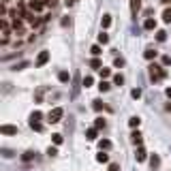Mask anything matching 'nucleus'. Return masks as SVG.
Returning <instances> with one entry per match:
<instances>
[{"label":"nucleus","instance_id":"nucleus-11","mask_svg":"<svg viewBox=\"0 0 171 171\" xmlns=\"http://www.w3.org/2000/svg\"><path fill=\"white\" fill-rule=\"evenodd\" d=\"M58 79H60L62 84H69V82H71V75H69V71H60V73H58Z\"/></svg>","mask_w":171,"mask_h":171},{"label":"nucleus","instance_id":"nucleus-29","mask_svg":"<svg viewBox=\"0 0 171 171\" xmlns=\"http://www.w3.org/2000/svg\"><path fill=\"white\" fill-rule=\"evenodd\" d=\"M51 137H54V143H56V145L62 143V135H60V133H56V135H51Z\"/></svg>","mask_w":171,"mask_h":171},{"label":"nucleus","instance_id":"nucleus-7","mask_svg":"<svg viewBox=\"0 0 171 171\" xmlns=\"http://www.w3.org/2000/svg\"><path fill=\"white\" fill-rule=\"evenodd\" d=\"M130 141H133V143H135V145H137V148H139V145H141V143H143V137H141V135H139V130H135V133H133V135H130Z\"/></svg>","mask_w":171,"mask_h":171},{"label":"nucleus","instance_id":"nucleus-27","mask_svg":"<svg viewBox=\"0 0 171 171\" xmlns=\"http://www.w3.org/2000/svg\"><path fill=\"white\" fill-rule=\"evenodd\" d=\"M92 107H94L96 111H103V109H105V103H101V101H94V105H92Z\"/></svg>","mask_w":171,"mask_h":171},{"label":"nucleus","instance_id":"nucleus-3","mask_svg":"<svg viewBox=\"0 0 171 171\" xmlns=\"http://www.w3.org/2000/svg\"><path fill=\"white\" fill-rule=\"evenodd\" d=\"M47 62H49V51H41V54L37 56V62H34V64H37V66H45Z\"/></svg>","mask_w":171,"mask_h":171},{"label":"nucleus","instance_id":"nucleus-19","mask_svg":"<svg viewBox=\"0 0 171 171\" xmlns=\"http://www.w3.org/2000/svg\"><path fill=\"white\" fill-rule=\"evenodd\" d=\"M30 128H32V130H37V133H41V130H43V124H41V122H34V120H30Z\"/></svg>","mask_w":171,"mask_h":171},{"label":"nucleus","instance_id":"nucleus-30","mask_svg":"<svg viewBox=\"0 0 171 171\" xmlns=\"http://www.w3.org/2000/svg\"><path fill=\"white\" fill-rule=\"evenodd\" d=\"M163 66H171V56H163Z\"/></svg>","mask_w":171,"mask_h":171},{"label":"nucleus","instance_id":"nucleus-12","mask_svg":"<svg viewBox=\"0 0 171 171\" xmlns=\"http://www.w3.org/2000/svg\"><path fill=\"white\" fill-rule=\"evenodd\" d=\"M150 165H152V169H158V165H161V156H158V154H152V156H150Z\"/></svg>","mask_w":171,"mask_h":171},{"label":"nucleus","instance_id":"nucleus-40","mask_svg":"<svg viewBox=\"0 0 171 171\" xmlns=\"http://www.w3.org/2000/svg\"><path fill=\"white\" fill-rule=\"evenodd\" d=\"M161 2H163V4H171V0H161Z\"/></svg>","mask_w":171,"mask_h":171},{"label":"nucleus","instance_id":"nucleus-17","mask_svg":"<svg viewBox=\"0 0 171 171\" xmlns=\"http://www.w3.org/2000/svg\"><path fill=\"white\" fill-rule=\"evenodd\" d=\"M98 43H101V45H107V43H109V34H107V32H101V34H98Z\"/></svg>","mask_w":171,"mask_h":171},{"label":"nucleus","instance_id":"nucleus-31","mask_svg":"<svg viewBox=\"0 0 171 171\" xmlns=\"http://www.w3.org/2000/svg\"><path fill=\"white\" fill-rule=\"evenodd\" d=\"M90 66H92V69H101V60H96V58L90 60Z\"/></svg>","mask_w":171,"mask_h":171},{"label":"nucleus","instance_id":"nucleus-32","mask_svg":"<svg viewBox=\"0 0 171 171\" xmlns=\"http://www.w3.org/2000/svg\"><path fill=\"white\" fill-rule=\"evenodd\" d=\"M92 84H94V79H92V77L88 75V77H86V79H84V86H86V88H90V86H92Z\"/></svg>","mask_w":171,"mask_h":171},{"label":"nucleus","instance_id":"nucleus-4","mask_svg":"<svg viewBox=\"0 0 171 171\" xmlns=\"http://www.w3.org/2000/svg\"><path fill=\"white\" fill-rule=\"evenodd\" d=\"M135 158H137V163H143V161L148 158V152L143 150V145H139V148H137V152H135Z\"/></svg>","mask_w":171,"mask_h":171},{"label":"nucleus","instance_id":"nucleus-23","mask_svg":"<svg viewBox=\"0 0 171 171\" xmlns=\"http://www.w3.org/2000/svg\"><path fill=\"white\" fill-rule=\"evenodd\" d=\"M96 161H98V163H107V161H109V156L101 150V154H96Z\"/></svg>","mask_w":171,"mask_h":171},{"label":"nucleus","instance_id":"nucleus-20","mask_svg":"<svg viewBox=\"0 0 171 171\" xmlns=\"http://www.w3.org/2000/svg\"><path fill=\"white\" fill-rule=\"evenodd\" d=\"M156 41H158V43L167 41V32H165V30H158V32H156Z\"/></svg>","mask_w":171,"mask_h":171},{"label":"nucleus","instance_id":"nucleus-18","mask_svg":"<svg viewBox=\"0 0 171 171\" xmlns=\"http://www.w3.org/2000/svg\"><path fill=\"white\" fill-rule=\"evenodd\" d=\"M109 88H111V84H109V82H105V79H101V84H98V90H101V92H107Z\"/></svg>","mask_w":171,"mask_h":171},{"label":"nucleus","instance_id":"nucleus-38","mask_svg":"<svg viewBox=\"0 0 171 171\" xmlns=\"http://www.w3.org/2000/svg\"><path fill=\"white\" fill-rule=\"evenodd\" d=\"M64 2H66V6H71V4H75L77 0H64Z\"/></svg>","mask_w":171,"mask_h":171},{"label":"nucleus","instance_id":"nucleus-22","mask_svg":"<svg viewBox=\"0 0 171 171\" xmlns=\"http://www.w3.org/2000/svg\"><path fill=\"white\" fill-rule=\"evenodd\" d=\"M32 158H34V152L32 150H28V152L22 154V161H32Z\"/></svg>","mask_w":171,"mask_h":171},{"label":"nucleus","instance_id":"nucleus-33","mask_svg":"<svg viewBox=\"0 0 171 171\" xmlns=\"http://www.w3.org/2000/svg\"><path fill=\"white\" fill-rule=\"evenodd\" d=\"M130 96H133V98H139V96H141V90H139V88H135V90L130 92Z\"/></svg>","mask_w":171,"mask_h":171},{"label":"nucleus","instance_id":"nucleus-10","mask_svg":"<svg viewBox=\"0 0 171 171\" xmlns=\"http://www.w3.org/2000/svg\"><path fill=\"white\" fill-rule=\"evenodd\" d=\"M143 28H145V30H154V28H156V19L148 17V19L143 22Z\"/></svg>","mask_w":171,"mask_h":171},{"label":"nucleus","instance_id":"nucleus-26","mask_svg":"<svg viewBox=\"0 0 171 171\" xmlns=\"http://www.w3.org/2000/svg\"><path fill=\"white\" fill-rule=\"evenodd\" d=\"M163 22H171V9H165V13H163Z\"/></svg>","mask_w":171,"mask_h":171},{"label":"nucleus","instance_id":"nucleus-35","mask_svg":"<svg viewBox=\"0 0 171 171\" xmlns=\"http://www.w3.org/2000/svg\"><path fill=\"white\" fill-rule=\"evenodd\" d=\"M109 171H120V165H118V163H111V165H109Z\"/></svg>","mask_w":171,"mask_h":171},{"label":"nucleus","instance_id":"nucleus-28","mask_svg":"<svg viewBox=\"0 0 171 171\" xmlns=\"http://www.w3.org/2000/svg\"><path fill=\"white\" fill-rule=\"evenodd\" d=\"M113 84H116V86H122V84H124V77H122V75L118 73V75L113 77Z\"/></svg>","mask_w":171,"mask_h":171},{"label":"nucleus","instance_id":"nucleus-24","mask_svg":"<svg viewBox=\"0 0 171 171\" xmlns=\"http://www.w3.org/2000/svg\"><path fill=\"white\" fill-rule=\"evenodd\" d=\"M90 54H92V56H101L103 51H101V47H98V45H92V47H90Z\"/></svg>","mask_w":171,"mask_h":171},{"label":"nucleus","instance_id":"nucleus-8","mask_svg":"<svg viewBox=\"0 0 171 171\" xmlns=\"http://www.w3.org/2000/svg\"><path fill=\"white\" fill-rule=\"evenodd\" d=\"M139 9H141V0H130V13H133L135 17H137Z\"/></svg>","mask_w":171,"mask_h":171},{"label":"nucleus","instance_id":"nucleus-25","mask_svg":"<svg viewBox=\"0 0 171 171\" xmlns=\"http://www.w3.org/2000/svg\"><path fill=\"white\" fill-rule=\"evenodd\" d=\"M94 128H105V120L103 118H96L94 120Z\"/></svg>","mask_w":171,"mask_h":171},{"label":"nucleus","instance_id":"nucleus-34","mask_svg":"<svg viewBox=\"0 0 171 171\" xmlns=\"http://www.w3.org/2000/svg\"><path fill=\"white\" fill-rule=\"evenodd\" d=\"M24 66H28V62H19V64H15L13 71H19V69H24Z\"/></svg>","mask_w":171,"mask_h":171},{"label":"nucleus","instance_id":"nucleus-9","mask_svg":"<svg viewBox=\"0 0 171 171\" xmlns=\"http://www.w3.org/2000/svg\"><path fill=\"white\" fill-rule=\"evenodd\" d=\"M43 6H45V2L41 0H30V11H43Z\"/></svg>","mask_w":171,"mask_h":171},{"label":"nucleus","instance_id":"nucleus-21","mask_svg":"<svg viewBox=\"0 0 171 171\" xmlns=\"http://www.w3.org/2000/svg\"><path fill=\"white\" fill-rule=\"evenodd\" d=\"M98 71H101V79H107V77L111 75V69H105V66H103V69H98Z\"/></svg>","mask_w":171,"mask_h":171},{"label":"nucleus","instance_id":"nucleus-6","mask_svg":"<svg viewBox=\"0 0 171 171\" xmlns=\"http://www.w3.org/2000/svg\"><path fill=\"white\" fill-rule=\"evenodd\" d=\"M109 26H111V15H109V13H105V15L101 17V28H103V30H107Z\"/></svg>","mask_w":171,"mask_h":171},{"label":"nucleus","instance_id":"nucleus-15","mask_svg":"<svg viewBox=\"0 0 171 171\" xmlns=\"http://www.w3.org/2000/svg\"><path fill=\"white\" fill-rule=\"evenodd\" d=\"M143 58H145V60H154V58H156V51H154V49H145V51H143Z\"/></svg>","mask_w":171,"mask_h":171},{"label":"nucleus","instance_id":"nucleus-36","mask_svg":"<svg viewBox=\"0 0 171 171\" xmlns=\"http://www.w3.org/2000/svg\"><path fill=\"white\" fill-rule=\"evenodd\" d=\"M113 64H116V66H124V58H116Z\"/></svg>","mask_w":171,"mask_h":171},{"label":"nucleus","instance_id":"nucleus-16","mask_svg":"<svg viewBox=\"0 0 171 171\" xmlns=\"http://www.w3.org/2000/svg\"><path fill=\"white\" fill-rule=\"evenodd\" d=\"M98 148H101V150H109V148H111V141H109V139H101V141H98Z\"/></svg>","mask_w":171,"mask_h":171},{"label":"nucleus","instance_id":"nucleus-5","mask_svg":"<svg viewBox=\"0 0 171 171\" xmlns=\"http://www.w3.org/2000/svg\"><path fill=\"white\" fill-rule=\"evenodd\" d=\"M0 133H2V135H17V126H11V124H2V126H0Z\"/></svg>","mask_w":171,"mask_h":171},{"label":"nucleus","instance_id":"nucleus-2","mask_svg":"<svg viewBox=\"0 0 171 171\" xmlns=\"http://www.w3.org/2000/svg\"><path fill=\"white\" fill-rule=\"evenodd\" d=\"M62 107H54L49 113H47V122H51V124H56V122H60V118H62Z\"/></svg>","mask_w":171,"mask_h":171},{"label":"nucleus","instance_id":"nucleus-39","mask_svg":"<svg viewBox=\"0 0 171 171\" xmlns=\"http://www.w3.org/2000/svg\"><path fill=\"white\" fill-rule=\"evenodd\" d=\"M165 94H167V96L171 98V88H167V90H165Z\"/></svg>","mask_w":171,"mask_h":171},{"label":"nucleus","instance_id":"nucleus-13","mask_svg":"<svg viewBox=\"0 0 171 171\" xmlns=\"http://www.w3.org/2000/svg\"><path fill=\"white\" fill-rule=\"evenodd\" d=\"M96 130H98V128H88V130H86V139H88V141H94V139H96Z\"/></svg>","mask_w":171,"mask_h":171},{"label":"nucleus","instance_id":"nucleus-14","mask_svg":"<svg viewBox=\"0 0 171 171\" xmlns=\"http://www.w3.org/2000/svg\"><path fill=\"white\" fill-rule=\"evenodd\" d=\"M139 124H141V120H139L137 116H133V118L128 120V126H130V128H139Z\"/></svg>","mask_w":171,"mask_h":171},{"label":"nucleus","instance_id":"nucleus-37","mask_svg":"<svg viewBox=\"0 0 171 171\" xmlns=\"http://www.w3.org/2000/svg\"><path fill=\"white\" fill-rule=\"evenodd\" d=\"M47 154H49V156H56L58 150H56V148H47Z\"/></svg>","mask_w":171,"mask_h":171},{"label":"nucleus","instance_id":"nucleus-1","mask_svg":"<svg viewBox=\"0 0 171 171\" xmlns=\"http://www.w3.org/2000/svg\"><path fill=\"white\" fill-rule=\"evenodd\" d=\"M165 77V69L161 64H150V79L152 82H161Z\"/></svg>","mask_w":171,"mask_h":171}]
</instances>
